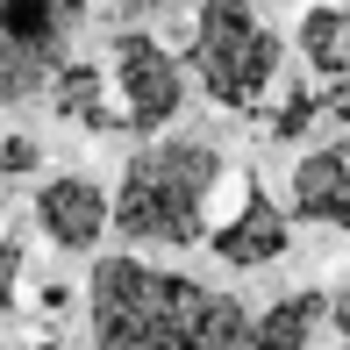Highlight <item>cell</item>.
Listing matches in <instances>:
<instances>
[{
	"mask_svg": "<svg viewBox=\"0 0 350 350\" xmlns=\"http://www.w3.org/2000/svg\"><path fill=\"white\" fill-rule=\"evenodd\" d=\"M208 243H215V258L229 265V272H258V265L286 258V243H293V221H286V208L265 193L258 179H243V200H236V215L221 221Z\"/></svg>",
	"mask_w": 350,
	"mask_h": 350,
	"instance_id": "obj_7",
	"label": "cell"
},
{
	"mask_svg": "<svg viewBox=\"0 0 350 350\" xmlns=\"http://www.w3.org/2000/svg\"><path fill=\"white\" fill-rule=\"evenodd\" d=\"M36 229L57 250H100V236L115 229V193L86 172H57L36 186Z\"/></svg>",
	"mask_w": 350,
	"mask_h": 350,
	"instance_id": "obj_6",
	"label": "cell"
},
{
	"mask_svg": "<svg viewBox=\"0 0 350 350\" xmlns=\"http://www.w3.org/2000/svg\"><path fill=\"white\" fill-rule=\"evenodd\" d=\"M107 79H115L122 122H129L136 136H157L165 122H179V107H186V72H179V57H172L157 36L122 29L115 51H107Z\"/></svg>",
	"mask_w": 350,
	"mask_h": 350,
	"instance_id": "obj_5",
	"label": "cell"
},
{
	"mask_svg": "<svg viewBox=\"0 0 350 350\" xmlns=\"http://www.w3.org/2000/svg\"><path fill=\"white\" fill-rule=\"evenodd\" d=\"M215 186H221V150L208 136H150L122 165V186H115L122 243H150V250L200 243Z\"/></svg>",
	"mask_w": 350,
	"mask_h": 350,
	"instance_id": "obj_2",
	"label": "cell"
},
{
	"mask_svg": "<svg viewBox=\"0 0 350 350\" xmlns=\"http://www.w3.org/2000/svg\"><path fill=\"white\" fill-rule=\"evenodd\" d=\"M343 350H350V343H343Z\"/></svg>",
	"mask_w": 350,
	"mask_h": 350,
	"instance_id": "obj_19",
	"label": "cell"
},
{
	"mask_svg": "<svg viewBox=\"0 0 350 350\" xmlns=\"http://www.w3.org/2000/svg\"><path fill=\"white\" fill-rule=\"evenodd\" d=\"M0 172H36V143H29V136H8V143H0Z\"/></svg>",
	"mask_w": 350,
	"mask_h": 350,
	"instance_id": "obj_14",
	"label": "cell"
},
{
	"mask_svg": "<svg viewBox=\"0 0 350 350\" xmlns=\"http://www.w3.org/2000/svg\"><path fill=\"white\" fill-rule=\"evenodd\" d=\"M293 43H300V57H308V72L336 86V79L350 72V8L343 0H314V8L300 14Z\"/></svg>",
	"mask_w": 350,
	"mask_h": 350,
	"instance_id": "obj_10",
	"label": "cell"
},
{
	"mask_svg": "<svg viewBox=\"0 0 350 350\" xmlns=\"http://www.w3.org/2000/svg\"><path fill=\"white\" fill-rule=\"evenodd\" d=\"M157 8H172V0H157Z\"/></svg>",
	"mask_w": 350,
	"mask_h": 350,
	"instance_id": "obj_18",
	"label": "cell"
},
{
	"mask_svg": "<svg viewBox=\"0 0 350 350\" xmlns=\"http://www.w3.org/2000/svg\"><path fill=\"white\" fill-rule=\"evenodd\" d=\"M86 22V0H0V107L43 93L72 65V36Z\"/></svg>",
	"mask_w": 350,
	"mask_h": 350,
	"instance_id": "obj_4",
	"label": "cell"
},
{
	"mask_svg": "<svg viewBox=\"0 0 350 350\" xmlns=\"http://www.w3.org/2000/svg\"><path fill=\"white\" fill-rule=\"evenodd\" d=\"M51 107H57V122H72V129H86V136H107L122 122V107H115V79H107L100 65H72L51 79Z\"/></svg>",
	"mask_w": 350,
	"mask_h": 350,
	"instance_id": "obj_9",
	"label": "cell"
},
{
	"mask_svg": "<svg viewBox=\"0 0 350 350\" xmlns=\"http://www.w3.org/2000/svg\"><path fill=\"white\" fill-rule=\"evenodd\" d=\"M329 329L350 343V286H336V293H329Z\"/></svg>",
	"mask_w": 350,
	"mask_h": 350,
	"instance_id": "obj_15",
	"label": "cell"
},
{
	"mask_svg": "<svg viewBox=\"0 0 350 350\" xmlns=\"http://www.w3.org/2000/svg\"><path fill=\"white\" fill-rule=\"evenodd\" d=\"M186 72L200 79V93L215 107L250 115L279 79V36L258 22L250 0H200L193 43H186Z\"/></svg>",
	"mask_w": 350,
	"mask_h": 350,
	"instance_id": "obj_3",
	"label": "cell"
},
{
	"mask_svg": "<svg viewBox=\"0 0 350 350\" xmlns=\"http://www.w3.org/2000/svg\"><path fill=\"white\" fill-rule=\"evenodd\" d=\"M322 322H329V293H279L258 314V350H314Z\"/></svg>",
	"mask_w": 350,
	"mask_h": 350,
	"instance_id": "obj_11",
	"label": "cell"
},
{
	"mask_svg": "<svg viewBox=\"0 0 350 350\" xmlns=\"http://www.w3.org/2000/svg\"><path fill=\"white\" fill-rule=\"evenodd\" d=\"M322 107H329V115H336V122H343V129H350V72H343V79H336V86H329V93H322Z\"/></svg>",
	"mask_w": 350,
	"mask_h": 350,
	"instance_id": "obj_16",
	"label": "cell"
},
{
	"mask_svg": "<svg viewBox=\"0 0 350 350\" xmlns=\"http://www.w3.org/2000/svg\"><path fill=\"white\" fill-rule=\"evenodd\" d=\"M314 115H322V100H314L308 86H293V100H279V115H272V136H279V143H293Z\"/></svg>",
	"mask_w": 350,
	"mask_h": 350,
	"instance_id": "obj_12",
	"label": "cell"
},
{
	"mask_svg": "<svg viewBox=\"0 0 350 350\" xmlns=\"http://www.w3.org/2000/svg\"><path fill=\"white\" fill-rule=\"evenodd\" d=\"M293 221L314 229H350V136L322 143L293 165Z\"/></svg>",
	"mask_w": 350,
	"mask_h": 350,
	"instance_id": "obj_8",
	"label": "cell"
},
{
	"mask_svg": "<svg viewBox=\"0 0 350 350\" xmlns=\"http://www.w3.org/2000/svg\"><path fill=\"white\" fill-rule=\"evenodd\" d=\"M14 286H22V243H14V236H0V314L14 308Z\"/></svg>",
	"mask_w": 350,
	"mask_h": 350,
	"instance_id": "obj_13",
	"label": "cell"
},
{
	"mask_svg": "<svg viewBox=\"0 0 350 350\" xmlns=\"http://www.w3.org/2000/svg\"><path fill=\"white\" fill-rule=\"evenodd\" d=\"M93 350H258V314L143 258H100L86 279Z\"/></svg>",
	"mask_w": 350,
	"mask_h": 350,
	"instance_id": "obj_1",
	"label": "cell"
},
{
	"mask_svg": "<svg viewBox=\"0 0 350 350\" xmlns=\"http://www.w3.org/2000/svg\"><path fill=\"white\" fill-rule=\"evenodd\" d=\"M36 350H57V343H36Z\"/></svg>",
	"mask_w": 350,
	"mask_h": 350,
	"instance_id": "obj_17",
	"label": "cell"
}]
</instances>
